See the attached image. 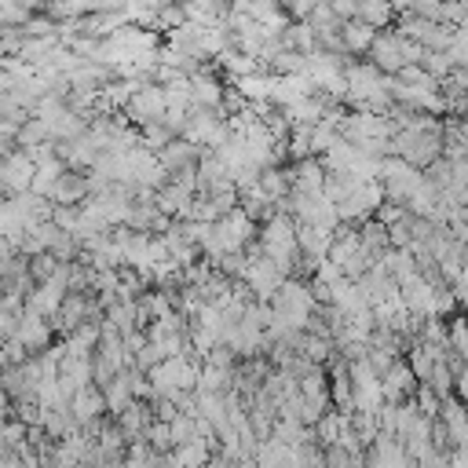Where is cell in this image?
Masks as SVG:
<instances>
[{
    "label": "cell",
    "mask_w": 468,
    "mask_h": 468,
    "mask_svg": "<svg viewBox=\"0 0 468 468\" xmlns=\"http://www.w3.org/2000/svg\"><path fill=\"white\" fill-rule=\"evenodd\" d=\"M69 410H73V417H77V424H80V428H88V424L102 420V413H110L102 384H88V388L73 391V399H69Z\"/></svg>",
    "instance_id": "12"
},
{
    "label": "cell",
    "mask_w": 468,
    "mask_h": 468,
    "mask_svg": "<svg viewBox=\"0 0 468 468\" xmlns=\"http://www.w3.org/2000/svg\"><path fill=\"white\" fill-rule=\"evenodd\" d=\"M190 102L194 106H205V110H223L227 88H223V80L208 66H201L197 73H190Z\"/></svg>",
    "instance_id": "10"
},
{
    "label": "cell",
    "mask_w": 468,
    "mask_h": 468,
    "mask_svg": "<svg viewBox=\"0 0 468 468\" xmlns=\"http://www.w3.org/2000/svg\"><path fill=\"white\" fill-rule=\"evenodd\" d=\"M256 219L238 205L234 212H227V216H219L216 223H212V238L205 241V260H223V256H230V252H245L252 241H256Z\"/></svg>",
    "instance_id": "4"
},
{
    "label": "cell",
    "mask_w": 468,
    "mask_h": 468,
    "mask_svg": "<svg viewBox=\"0 0 468 468\" xmlns=\"http://www.w3.org/2000/svg\"><path fill=\"white\" fill-rule=\"evenodd\" d=\"M245 274H241V282H245V289L252 292V300H263V303H271L274 300V292L285 285V271L271 260V256H263V249L252 241L249 249H245Z\"/></svg>",
    "instance_id": "6"
},
{
    "label": "cell",
    "mask_w": 468,
    "mask_h": 468,
    "mask_svg": "<svg viewBox=\"0 0 468 468\" xmlns=\"http://www.w3.org/2000/svg\"><path fill=\"white\" fill-rule=\"evenodd\" d=\"M289 179H292V194H325L329 172H325L322 157H300V161H292Z\"/></svg>",
    "instance_id": "11"
},
{
    "label": "cell",
    "mask_w": 468,
    "mask_h": 468,
    "mask_svg": "<svg viewBox=\"0 0 468 468\" xmlns=\"http://www.w3.org/2000/svg\"><path fill=\"white\" fill-rule=\"evenodd\" d=\"M446 51H450V58H453L457 69H468V22L453 29V40H450Z\"/></svg>",
    "instance_id": "20"
},
{
    "label": "cell",
    "mask_w": 468,
    "mask_h": 468,
    "mask_svg": "<svg viewBox=\"0 0 468 468\" xmlns=\"http://www.w3.org/2000/svg\"><path fill=\"white\" fill-rule=\"evenodd\" d=\"M344 102H351L355 110L388 113L395 106V99H391V73H384L373 62L347 66V95H344Z\"/></svg>",
    "instance_id": "2"
},
{
    "label": "cell",
    "mask_w": 468,
    "mask_h": 468,
    "mask_svg": "<svg viewBox=\"0 0 468 468\" xmlns=\"http://www.w3.org/2000/svg\"><path fill=\"white\" fill-rule=\"evenodd\" d=\"M292 453H296V446H289V442H282L278 435H271V439H263L260 450H256V468H285V464L292 461Z\"/></svg>",
    "instance_id": "17"
},
{
    "label": "cell",
    "mask_w": 468,
    "mask_h": 468,
    "mask_svg": "<svg viewBox=\"0 0 468 468\" xmlns=\"http://www.w3.org/2000/svg\"><path fill=\"white\" fill-rule=\"evenodd\" d=\"M219 69H223L227 77H234V80H241V77H249V73H260V62H256L249 51H241V48H227V51L219 55Z\"/></svg>",
    "instance_id": "18"
},
{
    "label": "cell",
    "mask_w": 468,
    "mask_h": 468,
    "mask_svg": "<svg viewBox=\"0 0 468 468\" xmlns=\"http://www.w3.org/2000/svg\"><path fill=\"white\" fill-rule=\"evenodd\" d=\"M165 113H168V95H165V84H154V80H146V84L132 95V102L124 106V117H128L135 128L157 124V121H165Z\"/></svg>",
    "instance_id": "7"
},
{
    "label": "cell",
    "mask_w": 468,
    "mask_h": 468,
    "mask_svg": "<svg viewBox=\"0 0 468 468\" xmlns=\"http://www.w3.org/2000/svg\"><path fill=\"white\" fill-rule=\"evenodd\" d=\"M380 388H384V402H406V399L417 395L420 380H417V373H413L410 362H399V358H395V362L384 369Z\"/></svg>",
    "instance_id": "9"
},
{
    "label": "cell",
    "mask_w": 468,
    "mask_h": 468,
    "mask_svg": "<svg viewBox=\"0 0 468 468\" xmlns=\"http://www.w3.org/2000/svg\"><path fill=\"white\" fill-rule=\"evenodd\" d=\"M446 325H450V351H457L468 362V314H457Z\"/></svg>",
    "instance_id": "19"
},
{
    "label": "cell",
    "mask_w": 468,
    "mask_h": 468,
    "mask_svg": "<svg viewBox=\"0 0 468 468\" xmlns=\"http://www.w3.org/2000/svg\"><path fill=\"white\" fill-rule=\"evenodd\" d=\"M121 428H124V435H128V442H135V439H146V428L157 420V413H154V406H146L143 399H135L124 413H117L113 417Z\"/></svg>",
    "instance_id": "14"
},
{
    "label": "cell",
    "mask_w": 468,
    "mask_h": 468,
    "mask_svg": "<svg viewBox=\"0 0 468 468\" xmlns=\"http://www.w3.org/2000/svg\"><path fill=\"white\" fill-rule=\"evenodd\" d=\"M318 311V292L311 282H296V278H285V285L274 292L271 300V336H282V333H296V329H307V322L314 318Z\"/></svg>",
    "instance_id": "1"
},
{
    "label": "cell",
    "mask_w": 468,
    "mask_h": 468,
    "mask_svg": "<svg viewBox=\"0 0 468 468\" xmlns=\"http://www.w3.org/2000/svg\"><path fill=\"white\" fill-rule=\"evenodd\" d=\"M424 44H417L413 37H406L402 29H384V33H377V40H373V48H369V58H373V66H380L384 73H402L406 66H420L424 62Z\"/></svg>",
    "instance_id": "5"
},
{
    "label": "cell",
    "mask_w": 468,
    "mask_h": 468,
    "mask_svg": "<svg viewBox=\"0 0 468 468\" xmlns=\"http://www.w3.org/2000/svg\"><path fill=\"white\" fill-rule=\"evenodd\" d=\"M88 194H91L88 172H80V168H69V172L58 179V186L51 190V205H80Z\"/></svg>",
    "instance_id": "13"
},
{
    "label": "cell",
    "mask_w": 468,
    "mask_h": 468,
    "mask_svg": "<svg viewBox=\"0 0 468 468\" xmlns=\"http://www.w3.org/2000/svg\"><path fill=\"white\" fill-rule=\"evenodd\" d=\"M256 245H260L263 256H271L285 274L296 271V263L303 260V249H300V238H296V216H289L285 208H278L271 219H263Z\"/></svg>",
    "instance_id": "3"
},
{
    "label": "cell",
    "mask_w": 468,
    "mask_h": 468,
    "mask_svg": "<svg viewBox=\"0 0 468 468\" xmlns=\"http://www.w3.org/2000/svg\"><path fill=\"white\" fill-rule=\"evenodd\" d=\"M132 369V366H128ZM128 369H121L110 384H102V391H106V406H110V413L117 417V413H124L132 402H135V388H132V373Z\"/></svg>",
    "instance_id": "16"
},
{
    "label": "cell",
    "mask_w": 468,
    "mask_h": 468,
    "mask_svg": "<svg viewBox=\"0 0 468 468\" xmlns=\"http://www.w3.org/2000/svg\"><path fill=\"white\" fill-rule=\"evenodd\" d=\"M33 176H37V161L29 150H11L4 154V168H0V183H4V194L15 197V194H26L33 190Z\"/></svg>",
    "instance_id": "8"
},
{
    "label": "cell",
    "mask_w": 468,
    "mask_h": 468,
    "mask_svg": "<svg viewBox=\"0 0 468 468\" xmlns=\"http://www.w3.org/2000/svg\"><path fill=\"white\" fill-rule=\"evenodd\" d=\"M340 40H344V51H351V55H369V48H373V40H377V29H373L369 22H362V18H351V22H344Z\"/></svg>",
    "instance_id": "15"
}]
</instances>
